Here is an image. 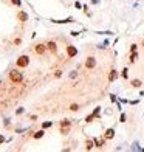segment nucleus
<instances>
[{"label": "nucleus", "mask_w": 144, "mask_h": 152, "mask_svg": "<svg viewBox=\"0 0 144 152\" xmlns=\"http://www.w3.org/2000/svg\"><path fill=\"white\" fill-rule=\"evenodd\" d=\"M79 34H81V33H79V31H75V30H73V31H70V36H73V37H78Z\"/></svg>", "instance_id": "30"}, {"label": "nucleus", "mask_w": 144, "mask_h": 152, "mask_svg": "<svg viewBox=\"0 0 144 152\" xmlns=\"http://www.w3.org/2000/svg\"><path fill=\"white\" fill-rule=\"evenodd\" d=\"M130 85H132L133 88H141V87H142V81H141V79H132V81H130Z\"/></svg>", "instance_id": "13"}, {"label": "nucleus", "mask_w": 144, "mask_h": 152, "mask_svg": "<svg viewBox=\"0 0 144 152\" xmlns=\"http://www.w3.org/2000/svg\"><path fill=\"white\" fill-rule=\"evenodd\" d=\"M139 95H141V96H144V92H141V93H139Z\"/></svg>", "instance_id": "37"}, {"label": "nucleus", "mask_w": 144, "mask_h": 152, "mask_svg": "<svg viewBox=\"0 0 144 152\" xmlns=\"http://www.w3.org/2000/svg\"><path fill=\"white\" fill-rule=\"evenodd\" d=\"M95 147V140L93 138H87L85 140V150H92Z\"/></svg>", "instance_id": "12"}, {"label": "nucleus", "mask_w": 144, "mask_h": 152, "mask_svg": "<svg viewBox=\"0 0 144 152\" xmlns=\"http://www.w3.org/2000/svg\"><path fill=\"white\" fill-rule=\"evenodd\" d=\"M142 45H144V40H142Z\"/></svg>", "instance_id": "39"}, {"label": "nucleus", "mask_w": 144, "mask_h": 152, "mask_svg": "<svg viewBox=\"0 0 144 152\" xmlns=\"http://www.w3.org/2000/svg\"><path fill=\"white\" fill-rule=\"evenodd\" d=\"M10 81L13 82V84H22V81H23V75H22V71H19V70H11L10 71Z\"/></svg>", "instance_id": "1"}, {"label": "nucleus", "mask_w": 144, "mask_h": 152, "mask_svg": "<svg viewBox=\"0 0 144 152\" xmlns=\"http://www.w3.org/2000/svg\"><path fill=\"white\" fill-rule=\"evenodd\" d=\"M96 34H105V36H112V31H96Z\"/></svg>", "instance_id": "28"}, {"label": "nucleus", "mask_w": 144, "mask_h": 152, "mask_svg": "<svg viewBox=\"0 0 144 152\" xmlns=\"http://www.w3.org/2000/svg\"><path fill=\"white\" fill-rule=\"evenodd\" d=\"M28 19H30V16H28L26 11L20 10L19 13H17V20H19V22H28Z\"/></svg>", "instance_id": "7"}, {"label": "nucleus", "mask_w": 144, "mask_h": 152, "mask_svg": "<svg viewBox=\"0 0 144 152\" xmlns=\"http://www.w3.org/2000/svg\"><path fill=\"white\" fill-rule=\"evenodd\" d=\"M20 43H22V39H20V37H17V39H14V45H17V47H19Z\"/></svg>", "instance_id": "31"}, {"label": "nucleus", "mask_w": 144, "mask_h": 152, "mask_svg": "<svg viewBox=\"0 0 144 152\" xmlns=\"http://www.w3.org/2000/svg\"><path fill=\"white\" fill-rule=\"evenodd\" d=\"M71 124H73V123H71V120H62L59 123V126L60 127H71Z\"/></svg>", "instance_id": "16"}, {"label": "nucleus", "mask_w": 144, "mask_h": 152, "mask_svg": "<svg viewBox=\"0 0 144 152\" xmlns=\"http://www.w3.org/2000/svg\"><path fill=\"white\" fill-rule=\"evenodd\" d=\"M70 130H71V127H60V133H62V135H68Z\"/></svg>", "instance_id": "21"}, {"label": "nucleus", "mask_w": 144, "mask_h": 152, "mask_svg": "<svg viewBox=\"0 0 144 152\" xmlns=\"http://www.w3.org/2000/svg\"><path fill=\"white\" fill-rule=\"evenodd\" d=\"M43 135H45V129H40V130H37V132H34V133H33V138H36V140H40Z\"/></svg>", "instance_id": "15"}, {"label": "nucleus", "mask_w": 144, "mask_h": 152, "mask_svg": "<svg viewBox=\"0 0 144 152\" xmlns=\"http://www.w3.org/2000/svg\"><path fill=\"white\" fill-rule=\"evenodd\" d=\"M0 87H2V81H0Z\"/></svg>", "instance_id": "38"}, {"label": "nucleus", "mask_w": 144, "mask_h": 152, "mask_svg": "<svg viewBox=\"0 0 144 152\" xmlns=\"http://www.w3.org/2000/svg\"><path fill=\"white\" fill-rule=\"evenodd\" d=\"M139 103V99H132V101H129V104H132V106H136Z\"/></svg>", "instance_id": "34"}, {"label": "nucleus", "mask_w": 144, "mask_h": 152, "mask_svg": "<svg viewBox=\"0 0 144 152\" xmlns=\"http://www.w3.org/2000/svg\"><path fill=\"white\" fill-rule=\"evenodd\" d=\"M95 118H96V117H95V115H93V112H92L90 115H87V117H85V123H92Z\"/></svg>", "instance_id": "19"}, {"label": "nucleus", "mask_w": 144, "mask_h": 152, "mask_svg": "<svg viewBox=\"0 0 144 152\" xmlns=\"http://www.w3.org/2000/svg\"><path fill=\"white\" fill-rule=\"evenodd\" d=\"M135 2H138V0H135Z\"/></svg>", "instance_id": "40"}, {"label": "nucleus", "mask_w": 144, "mask_h": 152, "mask_svg": "<svg viewBox=\"0 0 144 152\" xmlns=\"http://www.w3.org/2000/svg\"><path fill=\"white\" fill-rule=\"evenodd\" d=\"M118 71H116L115 68H112L110 71H109V82H113V81H116V79H118Z\"/></svg>", "instance_id": "10"}, {"label": "nucleus", "mask_w": 144, "mask_h": 152, "mask_svg": "<svg viewBox=\"0 0 144 152\" xmlns=\"http://www.w3.org/2000/svg\"><path fill=\"white\" fill-rule=\"evenodd\" d=\"M133 51H138V45H136V43H132V45H130V53H133Z\"/></svg>", "instance_id": "27"}, {"label": "nucleus", "mask_w": 144, "mask_h": 152, "mask_svg": "<svg viewBox=\"0 0 144 152\" xmlns=\"http://www.w3.org/2000/svg\"><path fill=\"white\" fill-rule=\"evenodd\" d=\"M67 56L68 58H76L78 56V48L75 47V45H67Z\"/></svg>", "instance_id": "6"}, {"label": "nucleus", "mask_w": 144, "mask_h": 152, "mask_svg": "<svg viewBox=\"0 0 144 152\" xmlns=\"http://www.w3.org/2000/svg\"><path fill=\"white\" fill-rule=\"evenodd\" d=\"M11 3H13L14 6H19V8H20V6H22V0H11Z\"/></svg>", "instance_id": "25"}, {"label": "nucleus", "mask_w": 144, "mask_h": 152, "mask_svg": "<svg viewBox=\"0 0 144 152\" xmlns=\"http://www.w3.org/2000/svg\"><path fill=\"white\" fill-rule=\"evenodd\" d=\"M127 121V115H125L124 112H121V115H119V123H125Z\"/></svg>", "instance_id": "22"}, {"label": "nucleus", "mask_w": 144, "mask_h": 152, "mask_svg": "<svg viewBox=\"0 0 144 152\" xmlns=\"http://www.w3.org/2000/svg\"><path fill=\"white\" fill-rule=\"evenodd\" d=\"M95 140V147H98V149H102L104 147V144H105V138L102 137V138H93Z\"/></svg>", "instance_id": "11"}, {"label": "nucleus", "mask_w": 144, "mask_h": 152, "mask_svg": "<svg viewBox=\"0 0 144 152\" xmlns=\"http://www.w3.org/2000/svg\"><path fill=\"white\" fill-rule=\"evenodd\" d=\"M84 65H85L87 70H93V68L96 67V58H95V56H88V58L85 59V62H84Z\"/></svg>", "instance_id": "3"}, {"label": "nucleus", "mask_w": 144, "mask_h": 152, "mask_svg": "<svg viewBox=\"0 0 144 152\" xmlns=\"http://www.w3.org/2000/svg\"><path fill=\"white\" fill-rule=\"evenodd\" d=\"M68 109H70L71 112H78V110H79V106H78V104H71Z\"/></svg>", "instance_id": "24"}, {"label": "nucleus", "mask_w": 144, "mask_h": 152, "mask_svg": "<svg viewBox=\"0 0 144 152\" xmlns=\"http://www.w3.org/2000/svg\"><path fill=\"white\" fill-rule=\"evenodd\" d=\"M75 6L78 8V10H82V6H84V5H82V3H81V2H79V0H76V2H75Z\"/></svg>", "instance_id": "29"}, {"label": "nucleus", "mask_w": 144, "mask_h": 152, "mask_svg": "<svg viewBox=\"0 0 144 152\" xmlns=\"http://www.w3.org/2000/svg\"><path fill=\"white\" fill-rule=\"evenodd\" d=\"M16 65L19 67V68H26V67L30 65V58L26 56V55L19 56V58H17V61H16Z\"/></svg>", "instance_id": "2"}, {"label": "nucleus", "mask_w": 144, "mask_h": 152, "mask_svg": "<svg viewBox=\"0 0 144 152\" xmlns=\"http://www.w3.org/2000/svg\"><path fill=\"white\" fill-rule=\"evenodd\" d=\"M104 138H105V140H113V138H115V129H113V127L105 129V132H104Z\"/></svg>", "instance_id": "9"}, {"label": "nucleus", "mask_w": 144, "mask_h": 152, "mask_svg": "<svg viewBox=\"0 0 144 152\" xmlns=\"http://www.w3.org/2000/svg\"><path fill=\"white\" fill-rule=\"evenodd\" d=\"M5 140H6L5 135H2V133H0V144H2V143H5Z\"/></svg>", "instance_id": "35"}, {"label": "nucleus", "mask_w": 144, "mask_h": 152, "mask_svg": "<svg viewBox=\"0 0 144 152\" xmlns=\"http://www.w3.org/2000/svg\"><path fill=\"white\" fill-rule=\"evenodd\" d=\"M47 50H48L50 53H57V43H56L54 40L47 42Z\"/></svg>", "instance_id": "8"}, {"label": "nucleus", "mask_w": 144, "mask_h": 152, "mask_svg": "<svg viewBox=\"0 0 144 152\" xmlns=\"http://www.w3.org/2000/svg\"><path fill=\"white\" fill-rule=\"evenodd\" d=\"M99 2H101V0H92V3H93V5H98Z\"/></svg>", "instance_id": "36"}, {"label": "nucleus", "mask_w": 144, "mask_h": 152, "mask_svg": "<svg viewBox=\"0 0 144 152\" xmlns=\"http://www.w3.org/2000/svg\"><path fill=\"white\" fill-rule=\"evenodd\" d=\"M78 76V71H71V73H70V79H75Z\"/></svg>", "instance_id": "33"}, {"label": "nucleus", "mask_w": 144, "mask_h": 152, "mask_svg": "<svg viewBox=\"0 0 144 152\" xmlns=\"http://www.w3.org/2000/svg\"><path fill=\"white\" fill-rule=\"evenodd\" d=\"M62 75H64V71H62V70H56V73H54V78H62Z\"/></svg>", "instance_id": "26"}, {"label": "nucleus", "mask_w": 144, "mask_h": 152, "mask_svg": "<svg viewBox=\"0 0 144 152\" xmlns=\"http://www.w3.org/2000/svg\"><path fill=\"white\" fill-rule=\"evenodd\" d=\"M51 126H53V121H43L42 123V129H48Z\"/></svg>", "instance_id": "18"}, {"label": "nucleus", "mask_w": 144, "mask_h": 152, "mask_svg": "<svg viewBox=\"0 0 144 152\" xmlns=\"http://www.w3.org/2000/svg\"><path fill=\"white\" fill-rule=\"evenodd\" d=\"M93 115L96 118H99L101 117V107H95V110H93Z\"/></svg>", "instance_id": "20"}, {"label": "nucleus", "mask_w": 144, "mask_h": 152, "mask_svg": "<svg viewBox=\"0 0 144 152\" xmlns=\"http://www.w3.org/2000/svg\"><path fill=\"white\" fill-rule=\"evenodd\" d=\"M50 22L59 23V25H67V23H73L75 22V17H67V19H60V20H57V19H50Z\"/></svg>", "instance_id": "5"}, {"label": "nucleus", "mask_w": 144, "mask_h": 152, "mask_svg": "<svg viewBox=\"0 0 144 152\" xmlns=\"http://www.w3.org/2000/svg\"><path fill=\"white\" fill-rule=\"evenodd\" d=\"M110 101H112V103H118V98H116V95H110Z\"/></svg>", "instance_id": "32"}, {"label": "nucleus", "mask_w": 144, "mask_h": 152, "mask_svg": "<svg viewBox=\"0 0 144 152\" xmlns=\"http://www.w3.org/2000/svg\"><path fill=\"white\" fill-rule=\"evenodd\" d=\"M121 78H122V79H129V68H127V67H124V68L121 70Z\"/></svg>", "instance_id": "17"}, {"label": "nucleus", "mask_w": 144, "mask_h": 152, "mask_svg": "<svg viewBox=\"0 0 144 152\" xmlns=\"http://www.w3.org/2000/svg\"><path fill=\"white\" fill-rule=\"evenodd\" d=\"M25 112V107H17V110H16V115L17 117H20V115Z\"/></svg>", "instance_id": "23"}, {"label": "nucleus", "mask_w": 144, "mask_h": 152, "mask_svg": "<svg viewBox=\"0 0 144 152\" xmlns=\"http://www.w3.org/2000/svg\"><path fill=\"white\" fill-rule=\"evenodd\" d=\"M34 51H36V55H39V56H42V55H45L48 50H47V43H37V45H34Z\"/></svg>", "instance_id": "4"}, {"label": "nucleus", "mask_w": 144, "mask_h": 152, "mask_svg": "<svg viewBox=\"0 0 144 152\" xmlns=\"http://www.w3.org/2000/svg\"><path fill=\"white\" fill-rule=\"evenodd\" d=\"M138 58H139L138 51H133V53H130V56H129V62H130V64H135V62L138 61Z\"/></svg>", "instance_id": "14"}]
</instances>
